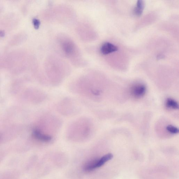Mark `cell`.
<instances>
[{
    "label": "cell",
    "mask_w": 179,
    "mask_h": 179,
    "mask_svg": "<svg viewBox=\"0 0 179 179\" xmlns=\"http://www.w3.org/2000/svg\"><path fill=\"white\" fill-rule=\"evenodd\" d=\"M113 156L112 154H108L103 156L99 160H95L90 161L85 165L84 170L87 171H90L96 168L102 167L106 162L112 159Z\"/></svg>",
    "instance_id": "1"
},
{
    "label": "cell",
    "mask_w": 179,
    "mask_h": 179,
    "mask_svg": "<svg viewBox=\"0 0 179 179\" xmlns=\"http://www.w3.org/2000/svg\"><path fill=\"white\" fill-rule=\"evenodd\" d=\"M131 93L133 96L136 98L142 97L146 94V86L142 84H137L133 86L130 90Z\"/></svg>",
    "instance_id": "2"
},
{
    "label": "cell",
    "mask_w": 179,
    "mask_h": 179,
    "mask_svg": "<svg viewBox=\"0 0 179 179\" xmlns=\"http://www.w3.org/2000/svg\"><path fill=\"white\" fill-rule=\"evenodd\" d=\"M118 50V47L115 45L110 43L106 42L101 47L100 52L103 54L107 55L117 51Z\"/></svg>",
    "instance_id": "3"
},
{
    "label": "cell",
    "mask_w": 179,
    "mask_h": 179,
    "mask_svg": "<svg viewBox=\"0 0 179 179\" xmlns=\"http://www.w3.org/2000/svg\"><path fill=\"white\" fill-rule=\"evenodd\" d=\"M145 3L142 1H138L136 6L134 10V14L137 16H140L142 14L144 9Z\"/></svg>",
    "instance_id": "4"
},
{
    "label": "cell",
    "mask_w": 179,
    "mask_h": 179,
    "mask_svg": "<svg viewBox=\"0 0 179 179\" xmlns=\"http://www.w3.org/2000/svg\"><path fill=\"white\" fill-rule=\"evenodd\" d=\"M34 137L37 139L43 142H49L51 139V137L49 135L42 134L39 131L35 130L33 132Z\"/></svg>",
    "instance_id": "5"
},
{
    "label": "cell",
    "mask_w": 179,
    "mask_h": 179,
    "mask_svg": "<svg viewBox=\"0 0 179 179\" xmlns=\"http://www.w3.org/2000/svg\"><path fill=\"white\" fill-rule=\"evenodd\" d=\"M166 105L168 108L172 109L177 110L179 108L178 103L175 100L170 98L166 100Z\"/></svg>",
    "instance_id": "6"
},
{
    "label": "cell",
    "mask_w": 179,
    "mask_h": 179,
    "mask_svg": "<svg viewBox=\"0 0 179 179\" xmlns=\"http://www.w3.org/2000/svg\"><path fill=\"white\" fill-rule=\"evenodd\" d=\"M166 130L172 134H177L179 133V129L177 127L171 125H169L166 127Z\"/></svg>",
    "instance_id": "7"
},
{
    "label": "cell",
    "mask_w": 179,
    "mask_h": 179,
    "mask_svg": "<svg viewBox=\"0 0 179 179\" xmlns=\"http://www.w3.org/2000/svg\"><path fill=\"white\" fill-rule=\"evenodd\" d=\"M33 24L35 29H38L39 28L40 25V22L39 20L37 19H33Z\"/></svg>",
    "instance_id": "8"
}]
</instances>
